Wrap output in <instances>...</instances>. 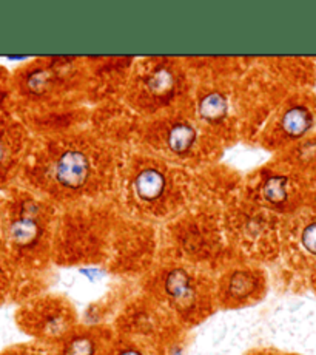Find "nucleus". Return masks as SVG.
<instances>
[{
  "mask_svg": "<svg viewBox=\"0 0 316 355\" xmlns=\"http://www.w3.org/2000/svg\"><path fill=\"white\" fill-rule=\"evenodd\" d=\"M116 355H143V354H142V351L136 349V347H125V349L119 351Z\"/></svg>",
  "mask_w": 316,
  "mask_h": 355,
  "instance_id": "obj_13",
  "label": "nucleus"
},
{
  "mask_svg": "<svg viewBox=\"0 0 316 355\" xmlns=\"http://www.w3.org/2000/svg\"><path fill=\"white\" fill-rule=\"evenodd\" d=\"M199 112L204 119L210 122L219 121L227 113V101L219 93H210L201 101Z\"/></svg>",
  "mask_w": 316,
  "mask_h": 355,
  "instance_id": "obj_9",
  "label": "nucleus"
},
{
  "mask_svg": "<svg viewBox=\"0 0 316 355\" xmlns=\"http://www.w3.org/2000/svg\"><path fill=\"white\" fill-rule=\"evenodd\" d=\"M108 162L104 150L98 146L87 139L71 138L50 150L45 176L53 190L62 196L74 198L98 189Z\"/></svg>",
  "mask_w": 316,
  "mask_h": 355,
  "instance_id": "obj_1",
  "label": "nucleus"
},
{
  "mask_svg": "<svg viewBox=\"0 0 316 355\" xmlns=\"http://www.w3.org/2000/svg\"><path fill=\"white\" fill-rule=\"evenodd\" d=\"M177 76L175 70L167 64L151 68L143 79V90L151 101H168L176 90Z\"/></svg>",
  "mask_w": 316,
  "mask_h": 355,
  "instance_id": "obj_3",
  "label": "nucleus"
},
{
  "mask_svg": "<svg viewBox=\"0 0 316 355\" xmlns=\"http://www.w3.org/2000/svg\"><path fill=\"white\" fill-rule=\"evenodd\" d=\"M62 355H98V343L91 336H74L67 341Z\"/></svg>",
  "mask_w": 316,
  "mask_h": 355,
  "instance_id": "obj_10",
  "label": "nucleus"
},
{
  "mask_svg": "<svg viewBox=\"0 0 316 355\" xmlns=\"http://www.w3.org/2000/svg\"><path fill=\"white\" fill-rule=\"evenodd\" d=\"M301 244L308 254L316 257V221L307 224L301 234Z\"/></svg>",
  "mask_w": 316,
  "mask_h": 355,
  "instance_id": "obj_12",
  "label": "nucleus"
},
{
  "mask_svg": "<svg viewBox=\"0 0 316 355\" xmlns=\"http://www.w3.org/2000/svg\"><path fill=\"white\" fill-rule=\"evenodd\" d=\"M256 289V278L249 272H235L227 284V293L233 300H244Z\"/></svg>",
  "mask_w": 316,
  "mask_h": 355,
  "instance_id": "obj_8",
  "label": "nucleus"
},
{
  "mask_svg": "<svg viewBox=\"0 0 316 355\" xmlns=\"http://www.w3.org/2000/svg\"><path fill=\"white\" fill-rule=\"evenodd\" d=\"M133 195L137 202L147 207H155L164 201L170 190L168 173L161 166L147 164L133 176Z\"/></svg>",
  "mask_w": 316,
  "mask_h": 355,
  "instance_id": "obj_2",
  "label": "nucleus"
},
{
  "mask_svg": "<svg viewBox=\"0 0 316 355\" xmlns=\"http://www.w3.org/2000/svg\"><path fill=\"white\" fill-rule=\"evenodd\" d=\"M288 184L284 176H272L264 186V195L267 200L274 204L284 202L288 196Z\"/></svg>",
  "mask_w": 316,
  "mask_h": 355,
  "instance_id": "obj_11",
  "label": "nucleus"
},
{
  "mask_svg": "<svg viewBox=\"0 0 316 355\" xmlns=\"http://www.w3.org/2000/svg\"><path fill=\"white\" fill-rule=\"evenodd\" d=\"M166 292L176 303H190L195 295V288L191 277L182 269L171 270L166 278Z\"/></svg>",
  "mask_w": 316,
  "mask_h": 355,
  "instance_id": "obj_7",
  "label": "nucleus"
},
{
  "mask_svg": "<svg viewBox=\"0 0 316 355\" xmlns=\"http://www.w3.org/2000/svg\"><path fill=\"white\" fill-rule=\"evenodd\" d=\"M173 355H184V354H182L181 351H175V352H173Z\"/></svg>",
  "mask_w": 316,
  "mask_h": 355,
  "instance_id": "obj_15",
  "label": "nucleus"
},
{
  "mask_svg": "<svg viewBox=\"0 0 316 355\" xmlns=\"http://www.w3.org/2000/svg\"><path fill=\"white\" fill-rule=\"evenodd\" d=\"M42 235V226L34 215H22L11 223L10 238L17 248H31Z\"/></svg>",
  "mask_w": 316,
  "mask_h": 355,
  "instance_id": "obj_5",
  "label": "nucleus"
},
{
  "mask_svg": "<svg viewBox=\"0 0 316 355\" xmlns=\"http://www.w3.org/2000/svg\"><path fill=\"white\" fill-rule=\"evenodd\" d=\"M5 158H6V146H5L3 139L0 138V164L5 161Z\"/></svg>",
  "mask_w": 316,
  "mask_h": 355,
  "instance_id": "obj_14",
  "label": "nucleus"
},
{
  "mask_svg": "<svg viewBox=\"0 0 316 355\" xmlns=\"http://www.w3.org/2000/svg\"><path fill=\"white\" fill-rule=\"evenodd\" d=\"M313 127V114L304 105H293L283 114L281 128L290 139L302 138Z\"/></svg>",
  "mask_w": 316,
  "mask_h": 355,
  "instance_id": "obj_6",
  "label": "nucleus"
},
{
  "mask_svg": "<svg viewBox=\"0 0 316 355\" xmlns=\"http://www.w3.org/2000/svg\"><path fill=\"white\" fill-rule=\"evenodd\" d=\"M198 139L196 128L188 122H175L166 133V146L173 155L182 156L193 150Z\"/></svg>",
  "mask_w": 316,
  "mask_h": 355,
  "instance_id": "obj_4",
  "label": "nucleus"
}]
</instances>
